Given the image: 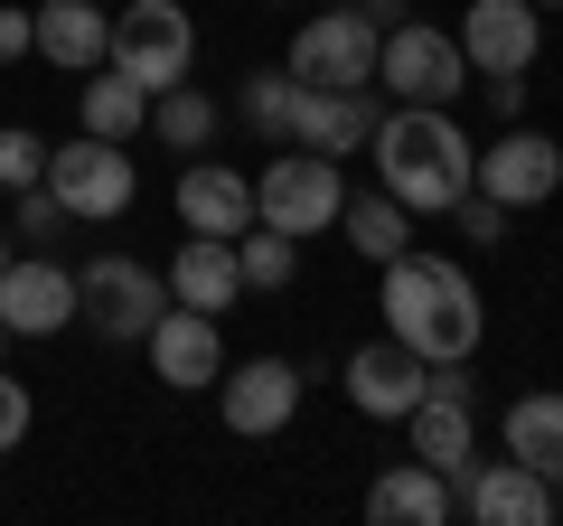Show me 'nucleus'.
Segmentation results:
<instances>
[{"mask_svg": "<svg viewBox=\"0 0 563 526\" xmlns=\"http://www.w3.org/2000/svg\"><path fill=\"white\" fill-rule=\"evenodd\" d=\"M404 432H413V461H432L451 480V498H470V480H479V414H470L461 366H432V385H422V405L404 414Z\"/></svg>", "mask_w": 563, "mask_h": 526, "instance_id": "5", "label": "nucleus"}, {"mask_svg": "<svg viewBox=\"0 0 563 526\" xmlns=\"http://www.w3.org/2000/svg\"><path fill=\"white\" fill-rule=\"evenodd\" d=\"M536 10H563V0H536Z\"/></svg>", "mask_w": 563, "mask_h": 526, "instance_id": "37", "label": "nucleus"}, {"mask_svg": "<svg viewBox=\"0 0 563 526\" xmlns=\"http://www.w3.org/2000/svg\"><path fill=\"white\" fill-rule=\"evenodd\" d=\"M376 85H301V113H291V142L320 151V161H347V151H366V132H376Z\"/></svg>", "mask_w": 563, "mask_h": 526, "instance_id": "15", "label": "nucleus"}, {"mask_svg": "<svg viewBox=\"0 0 563 526\" xmlns=\"http://www.w3.org/2000/svg\"><path fill=\"white\" fill-rule=\"evenodd\" d=\"M103 66H122L141 95H161V85H179L188 66H198V20H188L179 0H132V10L113 20Z\"/></svg>", "mask_w": 563, "mask_h": 526, "instance_id": "4", "label": "nucleus"}, {"mask_svg": "<svg viewBox=\"0 0 563 526\" xmlns=\"http://www.w3.org/2000/svg\"><path fill=\"white\" fill-rule=\"evenodd\" d=\"M291 113H301V76H291V66L244 76V122H254L263 142H291Z\"/></svg>", "mask_w": 563, "mask_h": 526, "instance_id": "27", "label": "nucleus"}, {"mask_svg": "<svg viewBox=\"0 0 563 526\" xmlns=\"http://www.w3.org/2000/svg\"><path fill=\"white\" fill-rule=\"evenodd\" d=\"M339 10H357V0H339Z\"/></svg>", "mask_w": 563, "mask_h": 526, "instance_id": "38", "label": "nucleus"}, {"mask_svg": "<svg viewBox=\"0 0 563 526\" xmlns=\"http://www.w3.org/2000/svg\"><path fill=\"white\" fill-rule=\"evenodd\" d=\"M339 207H347L339 161H320V151H301V142L254 179V226H282V235H320V226H339Z\"/></svg>", "mask_w": 563, "mask_h": 526, "instance_id": "6", "label": "nucleus"}, {"mask_svg": "<svg viewBox=\"0 0 563 526\" xmlns=\"http://www.w3.org/2000/svg\"><path fill=\"white\" fill-rule=\"evenodd\" d=\"M376 85H395V103H451L470 85V57L451 29H422V20H395L376 39Z\"/></svg>", "mask_w": 563, "mask_h": 526, "instance_id": "8", "label": "nucleus"}, {"mask_svg": "<svg viewBox=\"0 0 563 526\" xmlns=\"http://www.w3.org/2000/svg\"><path fill=\"white\" fill-rule=\"evenodd\" d=\"M10 57H29V10H20V0L0 10V66H10Z\"/></svg>", "mask_w": 563, "mask_h": 526, "instance_id": "33", "label": "nucleus"}, {"mask_svg": "<svg viewBox=\"0 0 563 526\" xmlns=\"http://www.w3.org/2000/svg\"><path fill=\"white\" fill-rule=\"evenodd\" d=\"M366 151H376V188L395 207H413V217H451L470 188V132L451 122V103H395V113H376V132H366Z\"/></svg>", "mask_w": 563, "mask_h": 526, "instance_id": "2", "label": "nucleus"}, {"mask_svg": "<svg viewBox=\"0 0 563 526\" xmlns=\"http://www.w3.org/2000/svg\"><path fill=\"white\" fill-rule=\"evenodd\" d=\"M461 517H479V526H544L554 517V480H536L526 461H479Z\"/></svg>", "mask_w": 563, "mask_h": 526, "instance_id": "18", "label": "nucleus"}, {"mask_svg": "<svg viewBox=\"0 0 563 526\" xmlns=\"http://www.w3.org/2000/svg\"><path fill=\"white\" fill-rule=\"evenodd\" d=\"M103 47H113V20H103V0H38V10H29V57L66 66V76H95Z\"/></svg>", "mask_w": 563, "mask_h": 526, "instance_id": "17", "label": "nucleus"}, {"mask_svg": "<svg viewBox=\"0 0 563 526\" xmlns=\"http://www.w3.org/2000/svg\"><path fill=\"white\" fill-rule=\"evenodd\" d=\"M47 198H57L76 226H95V217H122V207L141 198V169H132V151H122V142L76 132L66 151H47Z\"/></svg>", "mask_w": 563, "mask_h": 526, "instance_id": "7", "label": "nucleus"}, {"mask_svg": "<svg viewBox=\"0 0 563 526\" xmlns=\"http://www.w3.org/2000/svg\"><path fill=\"white\" fill-rule=\"evenodd\" d=\"M366 517H376V526H451L461 498H451V480L432 461H395L376 489H366Z\"/></svg>", "mask_w": 563, "mask_h": 526, "instance_id": "20", "label": "nucleus"}, {"mask_svg": "<svg viewBox=\"0 0 563 526\" xmlns=\"http://www.w3.org/2000/svg\"><path fill=\"white\" fill-rule=\"evenodd\" d=\"M0 273H10V235H0Z\"/></svg>", "mask_w": 563, "mask_h": 526, "instance_id": "35", "label": "nucleus"}, {"mask_svg": "<svg viewBox=\"0 0 563 526\" xmlns=\"http://www.w3.org/2000/svg\"><path fill=\"white\" fill-rule=\"evenodd\" d=\"M470 188H479V198H498V207H544V198L563 188V142H554V132L507 122L498 142L470 161Z\"/></svg>", "mask_w": 563, "mask_h": 526, "instance_id": "10", "label": "nucleus"}, {"mask_svg": "<svg viewBox=\"0 0 563 526\" xmlns=\"http://www.w3.org/2000/svg\"><path fill=\"white\" fill-rule=\"evenodd\" d=\"M263 10H291V0H263Z\"/></svg>", "mask_w": 563, "mask_h": 526, "instance_id": "36", "label": "nucleus"}, {"mask_svg": "<svg viewBox=\"0 0 563 526\" xmlns=\"http://www.w3.org/2000/svg\"><path fill=\"white\" fill-rule=\"evenodd\" d=\"M217 122H225V113H217V95H198L188 76L151 95V132H161L169 151H207V142H217Z\"/></svg>", "mask_w": 563, "mask_h": 526, "instance_id": "24", "label": "nucleus"}, {"mask_svg": "<svg viewBox=\"0 0 563 526\" xmlns=\"http://www.w3.org/2000/svg\"><path fill=\"white\" fill-rule=\"evenodd\" d=\"M0 348H10V329H0Z\"/></svg>", "mask_w": 563, "mask_h": 526, "instance_id": "39", "label": "nucleus"}, {"mask_svg": "<svg viewBox=\"0 0 563 526\" xmlns=\"http://www.w3.org/2000/svg\"><path fill=\"white\" fill-rule=\"evenodd\" d=\"M385 273V329H395L413 358H432V366H470L479 358V339H488V302H479V283H470L451 254H422V244H404L395 263H376Z\"/></svg>", "mask_w": 563, "mask_h": 526, "instance_id": "1", "label": "nucleus"}, {"mask_svg": "<svg viewBox=\"0 0 563 526\" xmlns=\"http://www.w3.org/2000/svg\"><path fill=\"white\" fill-rule=\"evenodd\" d=\"M217 414L225 432H244V442H263V432H282L291 414H301V366L291 358H244L217 376Z\"/></svg>", "mask_w": 563, "mask_h": 526, "instance_id": "11", "label": "nucleus"}, {"mask_svg": "<svg viewBox=\"0 0 563 526\" xmlns=\"http://www.w3.org/2000/svg\"><path fill=\"white\" fill-rule=\"evenodd\" d=\"M151 366H161V385L169 395H207V385L225 376V339H217V310H188V302H169L161 320H151Z\"/></svg>", "mask_w": 563, "mask_h": 526, "instance_id": "12", "label": "nucleus"}, {"mask_svg": "<svg viewBox=\"0 0 563 526\" xmlns=\"http://www.w3.org/2000/svg\"><path fill=\"white\" fill-rule=\"evenodd\" d=\"M29 424H38V405H29V385L0 366V451H20V442H29Z\"/></svg>", "mask_w": 563, "mask_h": 526, "instance_id": "29", "label": "nucleus"}, {"mask_svg": "<svg viewBox=\"0 0 563 526\" xmlns=\"http://www.w3.org/2000/svg\"><path fill=\"white\" fill-rule=\"evenodd\" d=\"M169 302H188V310H235V302H244L235 235H188L179 254H169Z\"/></svg>", "mask_w": 563, "mask_h": 526, "instance_id": "19", "label": "nucleus"}, {"mask_svg": "<svg viewBox=\"0 0 563 526\" xmlns=\"http://www.w3.org/2000/svg\"><path fill=\"white\" fill-rule=\"evenodd\" d=\"M461 39V57L479 66V76H526L544 47V10L536 0H470V20L451 29Z\"/></svg>", "mask_w": 563, "mask_h": 526, "instance_id": "13", "label": "nucleus"}, {"mask_svg": "<svg viewBox=\"0 0 563 526\" xmlns=\"http://www.w3.org/2000/svg\"><path fill=\"white\" fill-rule=\"evenodd\" d=\"M85 132H95V142H132V132H151V95H141L122 66H95V85H85Z\"/></svg>", "mask_w": 563, "mask_h": 526, "instance_id": "23", "label": "nucleus"}, {"mask_svg": "<svg viewBox=\"0 0 563 526\" xmlns=\"http://www.w3.org/2000/svg\"><path fill=\"white\" fill-rule=\"evenodd\" d=\"M161 310H169V283L132 254H95L76 273V320H95V339H113V348H141Z\"/></svg>", "mask_w": 563, "mask_h": 526, "instance_id": "3", "label": "nucleus"}, {"mask_svg": "<svg viewBox=\"0 0 563 526\" xmlns=\"http://www.w3.org/2000/svg\"><path fill=\"white\" fill-rule=\"evenodd\" d=\"M10 198H20V235H57V226H76V217H66L57 198H47V179H29V188H10Z\"/></svg>", "mask_w": 563, "mask_h": 526, "instance_id": "30", "label": "nucleus"}, {"mask_svg": "<svg viewBox=\"0 0 563 526\" xmlns=\"http://www.w3.org/2000/svg\"><path fill=\"white\" fill-rule=\"evenodd\" d=\"M376 39L385 29L366 20V10H320V20L291 29V76L301 85H376Z\"/></svg>", "mask_w": 563, "mask_h": 526, "instance_id": "9", "label": "nucleus"}, {"mask_svg": "<svg viewBox=\"0 0 563 526\" xmlns=\"http://www.w3.org/2000/svg\"><path fill=\"white\" fill-rule=\"evenodd\" d=\"M76 320V273L66 263H38V254H10V273H0V329L10 339H57V329Z\"/></svg>", "mask_w": 563, "mask_h": 526, "instance_id": "16", "label": "nucleus"}, {"mask_svg": "<svg viewBox=\"0 0 563 526\" xmlns=\"http://www.w3.org/2000/svg\"><path fill=\"white\" fill-rule=\"evenodd\" d=\"M507 461H526L536 480H563V395H517L507 405Z\"/></svg>", "mask_w": 563, "mask_h": 526, "instance_id": "22", "label": "nucleus"}, {"mask_svg": "<svg viewBox=\"0 0 563 526\" xmlns=\"http://www.w3.org/2000/svg\"><path fill=\"white\" fill-rule=\"evenodd\" d=\"M422 385H432V358H413L395 329H385V339H366L357 358H347V405L376 414V424H404V414L422 405Z\"/></svg>", "mask_w": 563, "mask_h": 526, "instance_id": "14", "label": "nucleus"}, {"mask_svg": "<svg viewBox=\"0 0 563 526\" xmlns=\"http://www.w3.org/2000/svg\"><path fill=\"white\" fill-rule=\"evenodd\" d=\"M29 179H47V142L29 122H10V132H0V188H29Z\"/></svg>", "mask_w": 563, "mask_h": 526, "instance_id": "28", "label": "nucleus"}, {"mask_svg": "<svg viewBox=\"0 0 563 526\" xmlns=\"http://www.w3.org/2000/svg\"><path fill=\"white\" fill-rule=\"evenodd\" d=\"M451 217H461V235H470V244H498V235H507V207H498V198H479V188H461V207H451Z\"/></svg>", "mask_w": 563, "mask_h": 526, "instance_id": "31", "label": "nucleus"}, {"mask_svg": "<svg viewBox=\"0 0 563 526\" xmlns=\"http://www.w3.org/2000/svg\"><path fill=\"white\" fill-rule=\"evenodd\" d=\"M179 226L188 235H244V226H254V179L225 169V161H198L179 179Z\"/></svg>", "mask_w": 563, "mask_h": 526, "instance_id": "21", "label": "nucleus"}, {"mask_svg": "<svg viewBox=\"0 0 563 526\" xmlns=\"http://www.w3.org/2000/svg\"><path fill=\"white\" fill-rule=\"evenodd\" d=\"M235 263H244V292H282L291 273H301V235H282V226H244Z\"/></svg>", "mask_w": 563, "mask_h": 526, "instance_id": "26", "label": "nucleus"}, {"mask_svg": "<svg viewBox=\"0 0 563 526\" xmlns=\"http://www.w3.org/2000/svg\"><path fill=\"white\" fill-rule=\"evenodd\" d=\"M357 10H366L376 29H395V10H413V0H357Z\"/></svg>", "mask_w": 563, "mask_h": 526, "instance_id": "34", "label": "nucleus"}, {"mask_svg": "<svg viewBox=\"0 0 563 526\" xmlns=\"http://www.w3.org/2000/svg\"><path fill=\"white\" fill-rule=\"evenodd\" d=\"M488 113L517 122V113H526V76H488Z\"/></svg>", "mask_w": 563, "mask_h": 526, "instance_id": "32", "label": "nucleus"}, {"mask_svg": "<svg viewBox=\"0 0 563 526\" xmlns=\"http://www.w3.org/2000/svg\"><path fill=\"white\" fill-rule=\"evenodd\" d=\"M339 226H347V244H357L366 263H395L404 244H413V207H395L385 188H376V198H347V207H339Z\"/></svg>", "mask_w": 563, "mask_h": 526, "instance_id": "25", "label": "nucleus"}]
</instances>
